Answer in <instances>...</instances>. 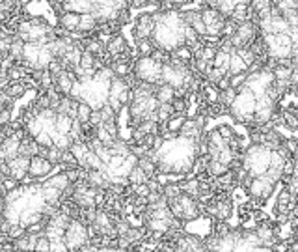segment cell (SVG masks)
<instances>
[{
    "instance_id": "5",
    "label": "cell",
    "mask_w": 298,
    "mask_h": 252,
    "mask_svg": "<svg viewBox=\"0 0 298 252\" xmlns=\"http://www.w3.org/2000/svg\"><path fill=\"white\" fill-rule=\"evenodd\" d=\"M176 251H207L205 241L199 236H192V234H177L176 237Z\"/></svg>"
},
{
    "instance_id": "27",
    "label": "cell",
    "mask_w": 298,
    "mask_h": 252,
    "mask_svg": "<svg viewBox=\"0 0 298 252\" xmlns=\"http://www.w3.org/2000/svg\"><path fill=\"white\" fill-rule=\"evenodd\" d=\"M205 2V8H216L218 9V6H220V0H203Z\"/></svg>"
},
{
    "instance_id": "13",
    "label": "cell",
    "mask_w": 298,
    "mask_h": 252,
    "mask_svg": "<svg viewBox=\"0 0 298 252\" xmlns=\"http://www.w3.org/2000/svg\"><path fill=\"white\" fill-rule=\"evenodd\" d=\"M250 71V66L246 64L240 56H238V53L235 51V53L231 54V62H230V73L228 75H237V73H248Z\"/></svg>"
},
{
    "instance_id": "18",
    "label": "cell",
    "mask_w": 298,
    "mask_h": 252,
    "mask_svg": "<svg viewBox=\"0 0 298 252\" xmlns=\"http://www.w3.org/2000/svg\"><path fill=\"white\" fill-rule=\"evenodd\" d=\"M230 62H231V54L224 53V51L218 49V53H216V56H214V60H213V66L222 69V71L228 75V73H230Z\"/></svg>"
},
{
    "instance_id": "16",
    "label": "cell",
    "mask_w": 298,
    "mask_h": 252,
    "mask_svg": "<svg viewBox=\"0 0 298 252\" xmlns=\"http://www.w3.org/2000/svg\"><path fill=\"white\" fill-rule=\"evenodd\" d=\"M181 189H183V192H186V194H190V196H194V198L199 200V194H201V181H199V177L196 179H184V181H181Z\"/></svg>"
},
{
    "instance_id": "19",
    "label": "cell",
    "mask_w": 298,
    "mask_h": 252,
    "mask_svg": "<svg viewBox=\"0 0 298 252\" xmlns=\"http://www.w3.org/2000/svg\"><path fill=\"white\" fill-rule=\"evenodd\" d=\"M157 45L153 43V39H138L136 41V51L140 56H151Z\"/></svg>"
},
{
    "instance_id": "10",
    "label": "cell",
    "mask_w": 298,
    "mask_h": 252,
    "mask_svg": "<svg viewBox=\"0 0 298 252\" xmlns=\"http://www.w3.org/2000/svg\"><path fill=\"white\" fill-rule=\"evenodd\" d=\"M43 185V189H41V194H43V198H45L47 204H53V206H60L61 198H63V194L65 192L58 189V187H54V185H47V183H41Z\"/></svg>"
},
{
    "instance_id": "24",
    "label": "cell",
    "mask_w": 298,
    "mask_h": 252,
    "mask_svg": "<svg viewBox=\"0 0 298 252\" xmlns=\"http://www.w3.org/2000/svg\"><path fill=\"white\" fill-rule=\"evenodd\" d=\"M36 251L38 252H49L51 251V239L43 234V236L38 237V243H36Z\"/></svg>"
},
{
    "instance_id": "15",
    "label": "cell",
    "mask_w": 298,
    "mask_h": 252,
    "mask_svg": "<svg viewBox=\"0 0 298 252\" xmlns=\"http://www.w3.org/2000/svg\"><path fill=\"white\" fill-rule=\"evenodd\" d=\"M276 108L272 105H267V107H257L255 108V125H263V123H268L274 116Z\"/></svg>"
},
{
    "instance_id": "17",
    "label": "cell",
    "mask_w": 298,
    "mask_h": 252,
    "mask_svg": "<svg viewBox=\"0 0 298 252\" xmlns=\"http://www.w3.org/2000/svg\"><path fill=\"white\" fill-rule=\"evenodd\" d=\"M151 177L147 176V172H145L142 167H134L132 170H130L129 174V185H142V183H147Z\"/></svg>"
},
{
    "instance_id": "2",
    "label": "cell",
    "mask_w": 298,
    "mask_h": 252,
    "mask_svg": "<svg viewBox=\"0 0 298 252\" xmlns=\"http://www.w3.org/2000/svg\"><path fill=\"white\" fill-rule=\"evenodd\" d=\"M65 243H67L69 251H80V247L88 243L92 236H90V224H86L82 219H73L69 222L67 230H65Z\"/></svg>"
},
{
    "instance_id": "6",
    "label": "cell",
    "mask_w": 298,
    "mask_h": 252,
    "mask_svg": "<svg viewBox=\"0 0 298 252\" xmlns=\"http://www.w3.org/2000/svg\"><path fill=\"white\" fill-rule=\"evenodd\" d=\"M54 165L51 161L43 157V155H34L30 161V177L32 179H39V177H45L53 172Z\"/></svg>"
},
{
    "instance_id": "26",
    "label": "cell",
    "mask_w": 298,
    "mask_h": 252,
    "mask_svg": "<svg viewBox=\"0 0 298 252\" xmlns=\"http://www.w3.org/2000/svg\"><path fill=\"white\" fill-rule=\"evenodd\" d=\"M103 122H105V118H103V112H101V110H93L92 118H90V123H92V125H95V127H99Z\"/></svg>"
},
{
    "instance_id": "9",
    "label": "cell",
    "mask_w": 298,
    "mask_h": 252,
    "mask_svg": "<svg viewBox=\"0 0 298 252\" xmlns=\"http://www.w3.org/2000/svg\"><path fill=\"white\" fill-rule=\"evenodd\" d=\"M80 17H82V13H75V11H65L63 15L58 17V26H61L63 30H67V32H75V30H78Z\"/></svg>"
},
{
    "instance_id": "22",
    "label": "cell",
    "mask_w": 298,
    "mask_h": 252,
    "mask_svg": "<svg viewBox=\"0 0 298 252\" xmlns=\"http://www.w3.org/2000/svg\"><path fill=\"white\" fill-rule=\"evenodd\" d=\"M164 194L170 198H177V196H181L183 194V189H181V185L179 183H168V185H164Z\"/></svg>"
},
{
    "instance_id": "11",
    "label": "cell",
    "mask_w": 298,
    "mask_h": 252,
    "mask_svg": "<svg viewBox=\"0 0 298 252\" xmlns=\"http://www.w3.org/2000/svg\"><path fill=\"white\" fill-rule=\"evenodd\" d=\"M155 97L159 99V103H174L177 92L170 84H159V86H155Z\"/></svg>"
},
{
    "instance_id": "1",
    "label": "cell",
    "mask_w": 298,
    "mask_h": 252,
    "mask_svg": "<svg viewBox=\"0 0 298 252\" xmlns=\"http://www.w3.org/2000/svg\"><path fill=\"white\" fill-rule=\"evenodd\" d=\"M132 71L142 83H149L153 86L162 84V64L155 60L153 56H140L132 66Z\"/></svg>"
},
{
    "instance_id": "14",
    "label": "cell",
    "mask_w": 298,
    "mask_h": 252,
    "mask_svg": "<svg viewBox=\"0 0 298 252\" xmlns=\"http://www.w3.org/2000/svg\"><path fill=\"white\" fill-rule=\"evenodd\" d=\"M238 95V90L237 88H226V90H220V93H218V105H224V107L230 110V107L235 103V99H237Z\"/></svg>"
},
{
    "instance_id": "4",
    "label": "cell",
    "mask_w": 298,
    "mask_h": 252,
    "mask_svg": "<svg viewBox=\"0 0 298 252\" xmlns=\"http://www.w3.org/2000/svg\"><path fill=\"white\" fill-rule=\"evenodd\" d=\"M155 17L153 13H142V15L136 17L134 21V28H132V36H134V41L138 39H151L155 32Z\"/></svg>"
},
{
    "instance_id": "7",
    "label": "cell",
    "mask_w": 298,
    "mask_h": 252,
    "mask_svg": "<svg viewBox=\"0 0 298 252\" xmlns=\"http://www.w3.org/2000/svg\"><path fill=\"white\" fill-rule=\"evenodd\" d=\"M84 181L90 185V187H93V189H99V191H103V189H108V187H112L110 179H108V174L105 172V170H86V172H84Z\"/></svg>"
},
{
    "instance_id": "23",
    "label": "cell",
    "mask_w": 298,
    "mask_h": 252,
    "mask_svg": "<svg viewBox=\"0 0 298 252\" xmlns=\"http://www.w3.org/2000/svg\"><path fill=\"white\" fill-rule=\"evenodd\" d=\"M248 73H250V71H248ZM248 73H237V75H230L231 88H237V90H240V88L244 86L246 79H248Z\"/></svg>"
},
{
    "instance_id": "3",
    "label": "cell",
    "mask_w": 298,
    "mask_h": 252,
    "mask_svg": "<svg viewBox=\"0 0 298 252\" xmlns=\"http://www.w3.org/2000/svg\"><path fill=\"white\" fill-rule=\"evenodd\" d=\"M274 189H276V183L267 176V174L257 176V177H252L250 185L246 187L248 194H250L253 200H261V202H265L267 198H270V196H272V192H274Z\"/></svg>"
},
{
    "instance_id": "20",
    "label": "cell",
    "mask_w": 298,
    "mask_h": 252,
    "mask_svg": "<svg viewBox=\"0 0 298 252\" xmlns=\"http://www.w3.org/2000/svg\"><path fill=\"white\" fill-rule=\"evenodd\" d=\"M282 114H283V127L289 131H298V114L291 112L289 108H285Z\"/></svg>"
},
{
    "instance_id": "12",
    "label": "cell",
    "mask_w": 298,
    "mask_h": 252,
    "mask_svg": "<svg viewBox=\"0 0 298 252\" xmlns=\"http://www.w3.org/2000/svg\"><path fill=\"white\" fill-rule=\"evenodd\" d=\"M43 183L54 185V187H58L61 191H67V189L73 187V181H71V177H69L67 170H65V172H60V174H56V176H53V177H49V179L43 181Z\"/></svg>"
},
{
    "instance_id": "8",
    "label": "cell",
    "mask_w": 298,
    "mask_h": 252,
    "mask_svg": "<svg viewBox=\"0 0 298 252\" xmlns=\"http://www.w3.org/2000/svg\"><path fill=\"white\" fill-rule=\"evenodd\" d=\"M125 53H127V41H125V38H123L121 34H114L107 43V54L112 60H116V58H119Z\"/></svg>"
},
{
    "instance_id": "25",
    "label": "cell",
    "mask_w": 298,
    "mask_h": 252,
    "mask_svg": "<svg viewBox=\"0 0 298 252\" xmlns=\"http://www.w3.org/2000/svg\"><path fill=\"white\" fill-rule=\"evenodd\" d=\"M0 123H2V127H6V125L11 123V107L2 108V112H0Z\"/></svg>"
},
{
    "instance_id": "21",
    "label": "cell",
    "mask_w": 298,
    "mask_h": 252,
    "mask_svg": "<svg viewBox=\"0 0 298 252\" xmlns=\"http://www.w3.org/2000/svg\"><path fill=\"white\" fill-rule=\"evenodd\" d=\"M92 112L93 108L84 103V101H78V107H77V120L82 123H88L90 122V118H92Z\"/></svg>"
}]
</instances>
